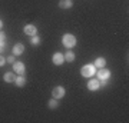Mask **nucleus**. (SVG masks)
<instances>
[{
	"label": "nucleus",
	"instance_id": "nucleus-11",
	"mask_svg": "<svg viewBox=\"0 0 129 123\" xmlns=\"http://www.w3.org/2000/svg\"><path fill=\"white\" fill-rule=\"evenodd\" d=\"M14 85H16L17 87H23L24 85H26V79L23 77V74H20L19 77L14 79Z\"/></svg>",
	"mask_w": 129,
	"mask_h": 123
},
{
	"label": "nucleus",
	"instance_id": "nucleus-4",
	"mask_svg": "<svg viewBox=\"0 0 129 123\" xmlns=\"http://www.w3.org/2000/svg\"><path fill=\"white\" fill-rule=\"evenodd\" d=\"M52 96H53L55 99H57V100L62 99V97L64 96V87L63 86H56L55 89L52 90Z\"/></svg>",
	"mask_w": 129,
	"mask_h": 123
},
{
	"label": "nucleus",
	"instance_id": "nucleus-19",
	"mask_svg": "<svg viewBox=\"0 0 129 123\" xmlns=\"http://www.w3.org/2000/svg\"><path fill=\"white\" fill-rule=\"evenodd\" d=\"M5 40H6V34L0 30V42H5Z\"/></svg>",
	"mask_w": 129,
	"mask_h": 123
},
{
	"label": "nucleus",
	"instance_id": "nucleus-2",
	"mask_svg": "<svg viewBox=\"0 0 129 123\" xmlns=\"http://www.w3.org/2000/svg\"><path fill=\"white\" fill-rule=\"evenodd\" d=\"M62 43H63L64 47L70 49V47L76 46V37H75L73 34H70V33H66V34H63V37H62Z\"/></svg>",
	"mask_w": 129,
	"mask_h": 123
},
{
	"label": "nucleus",
	"instance_id": "nucleus-21",
	"mask_svg": "<svg viewBox=\"0 0 129 123\" xmlns=\"http://www.w3.org/2000/svg\"><path fill=\"white\" fill-rule=\"evenodd\" d=\"M3 27V22H2V20H0V29Z\"/></svg>",
	"mask_w": 129,
	"mask_h": 123
},
{
	"label": "nucleus",
	"instance_id": "nucleus-1",
	"mask_svg": "<svg viewBox=\"0 0 129 123\" xmlns=\"http://www.w3.org/2000/svg\"><path fill=\"white\" fill-rule=\"evenodd\" d=\"M80 73H82L83 77H93L95 76V73H96V67H95V64H85L82 69H80Z\"/></svg>",
	"mask_w": 129,
	"mask_h": 123
},
{
	"label": "nucleus",
	"instance_id": "nucleus-15",
	"mask_svg": "<svg viewBox=\"0 0 129 123\" xmlns=\"http://www.w3.org/2000/svg\"><path fill=\"white\" fill-rule=\"evenodd\" d=\"M64 56V60H68V62H73L75 60V53L73 52H68L66 55H63Z\"/></svg>",
	"mask_w": 129,
	"mask_h": 123
},
{
	"label": "nucleus",
	"instance_id": "nucleus-16",
	"mask_svg": "<svg viewBox=\"0 0 129 123\" xmlns=\"http://www.w3.org/2000/svg\"><path fill=\"white\" fill-rule=\"evenodd\" d=\"M30 43H32L33 46H37V45H40V37L37 36V34H35V36H32V39H30Z\"/></svg>",
	"mask_w": 129,
	"mask_h": 123
},
{
	"label": "nucleus",
	"instance_id": "nucleus-3",
	"mask_svg": "<svg viewBox=\"0 0 129 123\" xmlns=\"http://www.w3.org/2000/svg\"><path fill=\"white\" fill-rule=\"evenodd\" d=\"M96 74H98V80L102 82L103 85H106L108 79L111 77V70H109V69H105V67H101L99 70H98Z\"/></svg>",
	"mask_w": 129,
	"mask_h": 123
},
{
	"label": "nucleus",
	"instance_id": "nucleus-9",
	"mask_svg": "<svg viewBox=\"0 0 129 123\" xmlns=\"http://www.w3.org/2000/svg\"><path fill=\"white\" fill-rule=\"evenodd\" d=\"M23 52H24V46L22 45V43H16V45L13 46V55L14 56L23 55Z\"/></svg>",
	"mask_w": 129,
	"mask_h": 123
},
{
	"label": "nucleus",
	"instance_id": "nucleus-13",
	"mask_svg": "<svg viewBox=\"0 0 129 123\" xmlns=\"http://www.w3.org/2000/svg\"><path fill=\"white\" fill-rule=\"evenodd\" d=\"M93 64H95V67H96V69L105 67V66H106V60L103 59V57H98V59L95 60V63H93Z\"/></svg>",
	"mask_w": 129,
	"mask_h": 123
},
{
	"label": "nucleus",
	"instance_id": "nucleus-6",
	"mask_svg": "<svg viewBox=\"0 0 129 123\" xmlns=\"http://www.w3.org/2000/svg\"><path fill=\"white\" fill-rule=\"evenodd\" d=\"M13 70L17 73V74H23L24 70H26V66H24L23 62H14L13 63Z\"/></svg>",
	"mask_w": 129,
	"mask_h": 123
},
{
	"label": "nucleus",
	"instance_id": "nucleus-12",
	"mask_svg": "<svg viewBox=\"0 0 129 123\" xmlns=\"http://www.w3.org/2000/svg\"><path fill=\"white\" fill-rule=\"evenodd\" d=\"M14 74L12 72H7V73H5L3 74V80H5L6 83H12V82H14Z\"/></svg>",
	"mask_w": 129,
	"mask_h": 123
},
{
	"label": "nucleus",
	"instance_id": "nucleus-18",
	"mask_svg": "<svg viewBox=\"0 0 129 123\" xmlns=\"http://www.w3.org/2000/svg\"><path fill=\"white\" fill-rule=\"evenodd\" d=\"M5 63H6V57H3V56L0 55V67H2Z\"/></svg>",
	"mask_w": 129,
	"mask_h": 123
},
{
	"label": "nucleus",
	"instance_id": "nucleus-20",
	"mask_svg": "<svg viewBox=\"0 0 129 123\" xmlns=\"http://www.w3.org/2000/svg\"><path fill=\"white\" fill-rule=\"evenodd\" d=\"M5 50V42H0V53Z\"/></svg>",
	"mask_w": 129,
	"mask_h": 123
},
{
	"label": "nucleus",
	"instance_id": "nucleus-10",
	"mask_svg": "<svg viewBox=\"0 0 129 123\" xmlns=\"http://www.w3.org/2000/svg\"><path fill=\"white\" fill-rule=\"evenodd\" d=\"M72 6H73V2H72V0H60L59 2L60 9H70Z\"/></svg>",
	"mask_w": 129,
	"mask_h": 123
},
{
	"label": "nucleus",
	"instance_id": "nucleus-17",
	"mask_svg": "<svg viewBox=\"0 0 129 123\" xmlns=\"http://www.w3.org/2000/svg\"><path fill=\"white\" fill-rule=\"evenodd\" d=\"M6 62H9V63H14V62H16V57H14V56H10V57L6 59Z\"/></svg>",
	"mask_w": 129,
	"mask_h": 123
},
{
	"label": "nucleus",
	"instance_id": "nucleus-8",
	"mask_svg": "<svg viewBox=\"0 0 129 123\" xmlns=\"http://www.w3.org/2000/svg\"><path fill=\"white\" fill-rule=\"evenodd\" d=\"M90 79H92V80H89L88 82V89L89 90H92V92L98 90L99 86H101V82H99L98 79H93V77H90Z\"/></svg>",
	"mask_w": 129,
	"mask_h": 123
},
{
	"label": "nucleus",
	"instance_id": "nucleus-5",
	"mask_svg": "<svg viewBox=\"0 0 129 123\" xmlns=\"http://www.w3.org/2000/svg\"><path fill=\"white\" fill-rule=\"evenodd\" d=\"M52 62L56 64V66H60V64L64 62V56L60 53V52H56V53H53V56H52Z\"/></svg>",
	"mask_w": 129,
	"mask_h": 123
},
{
	"label": "nucleus",
	"instance_id": "nucleus-7",
	"mask_svg": "<svg viewBox=\"0 0 129 123\" xmlns=\"http://www.w3.org/2000/svg\"><path fill=\"white\" fill-rule=\"evenodd\" d=\"M37 33V29H36V26L35 24H26L24 26V34H27V36H35Z\"/></svg>",
	"mask_w": 129,
	"mask_h": 123
},
{
	"label": "nucleus",
	"instance_id": "nucleus-14",
	"mask_svg": "<svg viewBox=\"0 0 129 123\" xmlns=\"http://www.w3.org/2000/svg\"><path fill=\"white\" fill-rule=\"evenodd\" d=\"M47 105H49V107H50V109H56V107L59 106V102H57V99H55V97H53V99H50V100H49V103H47Z\"/></svg>",
	"mask_w": 129,
	"mask_h": 123
}]
</instances>
